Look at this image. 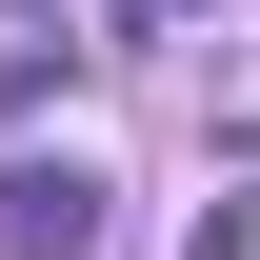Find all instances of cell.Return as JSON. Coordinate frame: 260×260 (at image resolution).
Returning a JSON list of instances; mask_svg holds the SVG:
<instances>
[{"label": "cell", "mask_w": 260, "mask_h": 260, "mask_svg": "<svg viewBox=\"0 0 260 260\" xmlns=\"http://www.w3.org/2000/svg\"><path fill=\"white\" fill-rule=\"evenodd\" d=\"M0 260H100V180L80 160H0Z\"/></svg>", "instance_id": "1"}]
</instances>
